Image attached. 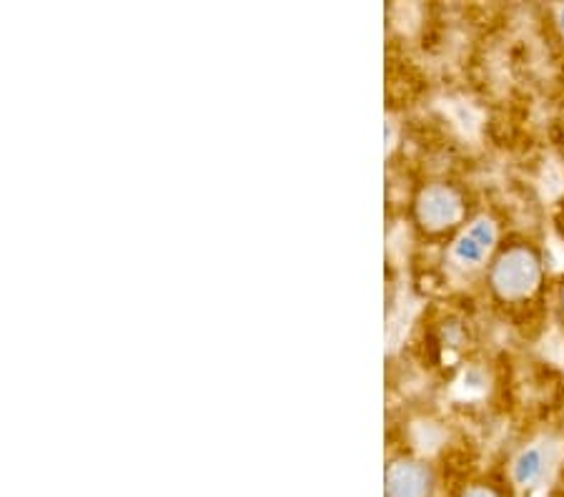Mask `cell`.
I'll return each mask as SVG.
<instances>
[{"mask_svg":"<svg viewBox=\"0 0 564 497\" xmlns=\"http://www.w3.org/2000/svg\"><path fill=\"white\" fill-rule=\"evenodd\" d=\"M434 475L422 460L399 457L387 467V497H432Z\"/></svg>","mask_w":564,"mask_h":497,"instance_id":"cell-4","label":"cell"},{"mask_svg":"<svg viewBox=\"0 0 564 497\" xmlns=\"http://www.w3.org/2000/svg\"><path fill=\"white\" fill-rule=\"evenodd\" d=\"M489 296L509 314H522L547 300V261L532 239L514 237L499 241L485 267Z\"/></svg>","mask_w":564,"mask_h":497,"instance_id":"cell-1","label":"cell"},{"mask_svg":"<svg viewBox=\"0 0 564 497\" xmlns=\"http://www.w3.org/2000/svg\"><path fill=\"white\" fill-rule=\"evenodd\" d=\"M557 25H560V33H562V39H564V6L557 8Z\"/></svg>","mask_w":564,"mask_h":497,"instance_id":"cell-8","label":"cell"},{"mask_svg":"<svg viewBox=\"0 0 564 497\" xmlns=\"http://www.w3.org/2000/svg\"><path fill=\"white\" fill-rule=\"evenodd\" d=\"M416 224L430 237H447L449 241L475 216L469 214V196L452 181H434L426 184L414 198Z\"/></svg>","mask_w":564,"mask_h":497,"instance_id":"cell-2","label":"cell"},{"mask_svg":"<svg viewBox=\"0 0 564 497\" xmlns=\"http://www.w3.org/2000/svg\"><path fill=\"white\" fill-rule=\"evenodd\" d=\"M499 241H502V237H499L497 224L489 219V216H475V219L464 226L457 237L449 241V257L452 261H457L462 269L487 267V261L492 259Z\"/></svg>","mask_w":564,"mask_h":497,"instance_id":"cell-3","label":"cell"},{"mask_svg":"<svg viewBox=\"0 0 564 497\" xmlns=\"http://www.w3.org/2000/svg\"><path fill=\"white\" fill-rule=\"evenodd\" d=\"M552 312L557 316L560 327L564 329V271L562 274L554 279V287H552Z\"/></svg>","mask_w":564,"mask_h":497,"instance_id":"cell-6","label":"cell"},{"mask_svg":"<svg viewBox=\"0 0 564 497\" xmlns=\"http://www.w3.org/2000/svg\"><path fill=\"white\" fill-rule=\"evenodd\" d=\"M554 465V447L550 442H532V445L522 447L512 460V483L520 490L530 493L542 487L547 480Z\"/></svg>","mask_w":564,"mask_h":497,"instance_id":"cell-5","label":"cell"},{"mask_svg":"<svg viewBox=\"0 0 564 497\" xmlns=\"http://www.w3.org/2000/svg\"><path fill=\"white\" fill-rule=\"evenodd\" d=\"M457 497H502V493H499L495 485L471 483V485L464 487V490H462Z\"/></svg>","mask_w":564,"mask_h":497,"instance_id":"cell-7","label":"cell"}]
</instances>
